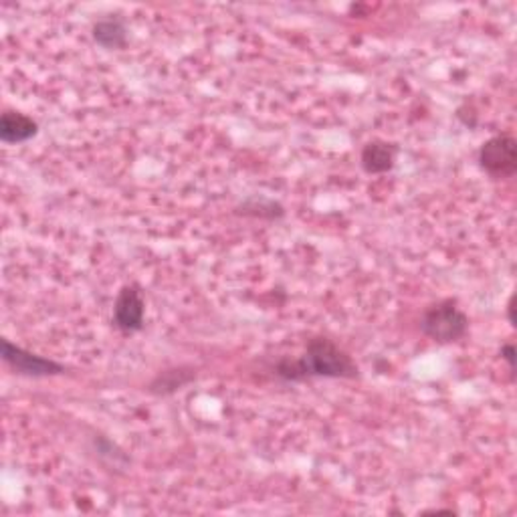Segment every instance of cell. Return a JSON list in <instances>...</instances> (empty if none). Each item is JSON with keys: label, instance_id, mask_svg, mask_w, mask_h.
Returning a JSON list of instances; mask_svg holds the SVG:
<instances>
[{"label": "cell", "instance_id": "6da1fadb", "mask_svg": "<svg viewBox=\"0 0 517 517\" xmlns=\"http://www.w3.org/2000/svg\"><path fill=\"white\" fill-rule=\"evenodd\" d=\"M277 376L287 383H302L307 378H356L358 366L340 346L328 338H313L299 360H281Z\"/></svg>", "mask_w": 517, "mask_h": 517}, {"label": "cell", "instance_id": "7a4b0ae2", "mask_svg": "<svg viewBox=\"0 0 517 517\" xmlns=\"http://www.w3.org/2000/svg\"><path fill=\"white\" fill-rule=\"evenodd\" d=\"M421 330L434 342L452 343L467 335L469 317L459 310L455 299H442L424 312Z\"/></svg>", "mask_w": 517, "mask_h": 517}, {"label": "cell", "instance_id": "3957f363", "mask_svg": "<svg viewBox=\"0 0 517 517\" xmlns=\"http://www.w3.org/2000/svg\"><path fill=\"white\" fill-rule=\"evenodd\" d=\"M479 164L489 176L512 178L517 170V142L507 134L493 135L481 146Z\"/></svg>", "mask_w": 517, "mask_h": 517}, {"label": "cell", "instance_id": "277c9868", "mask_svg": "<svg viewBox=\"0 0 517 517\" xmlns=\"http://www.w3.org/2000/svg\"><path fill=\"white\" fill-rule=\"evenodd\" d=\"M3 360L23 376L45 378V376H57L65 372V366L59 364V362L43 358L39 353H33L29 350L16 346V343H13L11 340H3Z\"/></svg>", "mask_w": 517, "mask_h": 517}, {"label": "cell", "instance_id": "5b68a950", "mask_svg": "<svg viewBox=\"0 0 517 517\" xmlns=\"http://www.w3.org/2000/svg\"><path fill=\"white\" fill-rule=\"evenodd\" d=\"M144 315H146V302H144L142 289L138 285L122 287L114 305L115 328L125 333L140 332L144 328Z\"/></svg>", "mask_w": 517, "mask_h": 517}, {"label": "cell", "instance_id": "8992f818", "mask_svg": "<svg viewBox=\"0 0 517 517\" xmlns=\"http://www.w3.org/2000/svg\"><path fill=\"white\" fill-rule=\"evenodd\" d=\"M398 146L384 140L368 142L360 154V164L368 174H384L396 164Z\"/></svg>", "mask_w": 517, "mask_h": 517}, {"label": "cell", "instance_id": "52a82bcc", "mask_svg": "<svg viewBox=\"0 0 517 517\" xmlns=\"http://www.w3.org/2000/svg\"><path fill=\"white\" fill-rule=\"evenodd\" d=\"M39 132L37 122L21 112H5L0 117V140L5 144H23Z\"/></svg>", "mask_w": 517, "mask_h": 517}, {"label": "cell", "instance_id": "ba28073f", "mask_svg": "<svg viewBox=\"0 0 517 517\" xmlns=\"http://www.w3.org/2000/svg\"><path fill=\"white\" fill-rule=\"evenodd\" d=\"M94 39L104 49H122L128 43V31L120 19H105L94 25Z\"/></svg>", "mask_w": 517, "mask_h": 517}, {"label": "cell", "instance_id": "9c48e42d", "mask_svg": "<svg viewBox=\"0 0 517 517\" xmlns=\"http://www.w3.org/2000/svg\"><path fill=\"white\" fill-rule=\"evenodd\" d=\"M193 378H194L193 368H172V370H166V372H162V374H158L156 380L150 384V390L156 394H170V393H176V390L183 388L184 384H188Z\"/></svg>", "mask_w": 517, "mask_h": 517}, {"label": "cell", "instance_id": "30bf717a", "mask_svg": "<svg viewBox=\"0 0 517 517\" xmlns=\"http://www.w3.org/2000/svg\"><path fill=\"white\" fill-rule=\"evenodd\" d=\"M237 213L244 216H259V219H281L285 214V208L279 203L271 201L265 196H251L249 201H244L241 206H237Z\"/></svg>", "mask_w": 517, "mask_h": 517}, {"label": "cell", "instance_id": "8fae6325", "mask_svg": "<svg viewBox=\"0 0 517 517\" xmlns=\"http://www.w3.org/2000/svg\"><path fill=\"white\" fill-rule=\"evenodd\" d=\"M502 358L510 364V370L515 372V346L513 343H503L502 346Z\"/></svg>", "mask_w": 517, "mask_h": 517}, {"label": "cell", "instance_id": "7c38bea8", "mask_svg": "<svg viewBox=\"0 0 517 517\" xmlns=\"http://www.w3.org/2000/svg\"><path fill=\"white\" fill-rule=\"evenodd\" d=\"M424 513H452V510H431V512H424Z\"/></svg>", "mask_w": 517, "mask_h": 517}]
</instances>
